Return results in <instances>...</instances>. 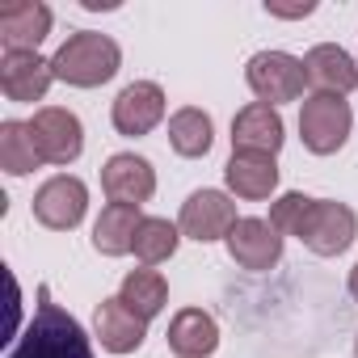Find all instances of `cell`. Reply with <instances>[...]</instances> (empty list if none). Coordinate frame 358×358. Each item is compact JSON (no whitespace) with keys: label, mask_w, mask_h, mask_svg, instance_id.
<instances>
[{"label":"cell","mask_w":358,"mask_h":358,"mask_svg":"<svg viewBox=\"0 0 358 358\" xmlns=\"http://www.w3.org/2000/svg\"><path fill=\"white\" fill-rule=\"evenodd\" d=\"M345 287H350V299H354V303H358V266H354V270H350V278H345Z\"/></svg>","instance_id":"cell-26"},{"label":"cell","mask_w":358,"mask_h":358,"mask_svg":"<svg viewBox=\"0 0 358 358\" xmlns=\"http://www.w3.org/2000/svg\"><path fill=\"white\" fill-rule=\"evenodd\" d=\"M169 350L177 358H211L220 350V324L203 308H182L169 320Z\"/></svg>","instance_id":"cell-17"},{"label":"cell","mask_w":358,"mask_h":358,"mask_svg":"<svg viewBox=\"0 0 358 358\" xmlns=\"http://www.w3.org/2000/svg\"><path fill=\"white\" fill-rule=\"evenodd\" d=\"M51 9L38 0H17L0 9V47L5 51H38V43L51 34Z\"/></svg>","instance_id":"cell-16"},{"label":"cell","mask_w":358,"mask_h":358,"mask_svg":"<svg viewBox=\"0 0 358 358\" xmlns=\"http://www.w3.org/2000/svg\"><path fill=\"white\" fill-rule=\"evenodd\" d=\"M266 13H270V17H308V13H316V5H312V0H303V5H295V9H282V5H266Z\"/></svg>","instance_id":"cell-25"},{"label":"cell","mask_w":358,"mask_h":358,"mask_svg":"<svg viewBox=\"0 0 358 358\" xmlns=\"http://www.w3.org/2000/svg\"><path fill=\"white\" fill-rule=\"evenodd\" d=\"M85 211H89V186L80 182V177H72V173L47 177V182L38 186V194H34V220L43 228H51V232L80 228Z\"/></svg>","instance_id":"cell-6"},{"label":"cell","mask_w":358,"mask_h":358,"mask_svg":"<svg viewBox=\"0 0 358 358\" xmlns=\"http://www.w3.org/2000/svg\"><path fill=\"white\" fill-rule=\"evenodd\" d=\"M354 354H358V337H354Z\"/></svg>","instance_id":"cell-27"},{"label":"cell","mask_w":358,"mask_h":358,"mask_svg":"<svg viewBox=\"0 0 358 358\" xmlns=\"http://www.w3.org/2000/svg\"><path fill=\"white\" fill-rule=\"evenodd\" d=\"M303 72H308V85L316 93H329V97H345L358 89V64L345 47L337 43H320L303 55Z\"/></svg>","instance_id":"cell-14"},{"label":"cell","mask_w":358,"mask_h":358,"mask_svg":"<svg viewBox=\"0 0 358 358\" xmlns=\"http://www.w3.org/2000/svg\"><path fill=\"white\" fill-rule=\"evenodd\" d=\"M224 182L236 199L245 203H262L278 190V164L274 156H241L232 152V160L224 164Z\"/></svg>","instance_id":"cell-18"},{"label":"cell","mask_w":358,"mask_h":358,"mask_svg":"<svg viewBox=\"0 0 358 358\" xmlns=\"http://www.w3.org/2000/svg\"><path fill=\"white\" fill-rule=\"evenodd\" d=\"M5 358H97V354H93V341L80 329V320L72 312H64L59 303H51V291L38 287L34 316Z\"/></svg>","instance_id":"cell-1"},{"label":"cell","mask_w":358,"mask_h":358,"mask_svg":"<svg viewBox=\"0 0 358 358\" xmlns=\"http://www.w3.org/2000/svg\"><path fill=\"white\" fill-rule=\"evenodd\" d=\"M312 211H316V199L291 190V194H282V199L270 207V228H274L282 241H287V236H299V241H303V232H308V224H312Z\"/></svg>","instance_id":"cell-24"},{"label":"cell","mask_w":358,"mask_h":358,"mask_svg":"<svg viewBox=\"0 0 358 358\" xmlns=\"http://www.w3.org/2000/svg\"><path fill=\"white\" fill-rule=\"evenodd\" d=\"M282 114L274 106L249 101L245 110H236L232 118V152L241 156H278L282 148Z\"/></svg>","instance_id":"cell-11"},{"label":"cell","mask_w":358,"mask_h":358,"mask_svg":"<svg viewBox=\"0 0 358 358\" xmlns=\"http://www.w3.org/2000/svg\"><path fill=\"white\" fill-rule=\"evenodd\" d=\"M245 80L253 89V97L262 106H282V101H299L303 97V85H308V72H303V59L287 55V51H257L249 64H245Z\"/></svg>","instance_id":"cell-4"},{"label":"cell","mask_w":358,"mask_h":358,"mask_svg":"<svg viewBox=\"0 0 358 358\" xmlns=\"http://www.w3.org/2000/svg\"><path fill=\"white\" fill-rule=\"evenodd\" d=\"M236 224H241L236 203H232V194H224V190H194V194L182 203V215H177L182 236H190V241H199V245L228 241Z\"/></svg>","instance_id":"cell-5"},{"label":"cell","mask_w":358,"mask_h":358,"mask_svg":"<svg viewBox=\"0 0 358 358\" xmlns=\"http://www.w3.org/2000/svg\"><path fill=\"white\" fill-rule=\"evenodd\" d=\"M164 89L156 85V80H131L118 97H114V106H110V122H114V131L118 135H127V139H139V135H148V131H156L160 122H164Z\"/></svg>","instance_id":"cell-8"},{"label":"cell","mask_w":358,"mask_h":358,"mask_svg":"<svg viewBox=\"0 0 358 358\" xmlns=\"http://www.w3.org/2000/svg\"><path fill=\"white\" fill-rule=\"evenodd\" d=\"M358 236V215L337 203V199H316V211H312V224L303 232V245L316 253V257H337L354 245Z\"/></svg>","instance_id":"cell-12"},{"label":"cell","mask_w":358,"mask_h":358,"mask_svg":"<svg viewBox=\"0 0 358 358\" xmlns=\"http://www.w3.org/2000/svg\"><path fill=\"white\" fill-rule=\"evenodd\" d=\"M30 131H34V143H38V152H43L47 164L68 169V164L80 160V152H85V127H80V118H76L72 110H64V106H43V110H34Z\"/></svg>","instance_id":"cell-7"},{"label":"cell","mask_w":358,"mask_h":358,"mask_svg":"<svg viewBox=\"0 0 358 358\" xmlns=\"http://www.w3.org/2000/svg\"><path fill=\"white\" fill-rule=\"evenodd\" d=\"M143 215L139 207H127V203H110L101 207L97 224H93V249L101 257H127L135 249V232H139Z\"/></svg>","instance_id":"cell-19"},{"label":"cell","mask_w":358,"mask_h":358,"mask_svg":"<svg viewBox=\"0 0 358 358\" xmlns=\"http://www.w3.org/2000/svg\"><path fill=\"white\" fill-rule=\"evenodd\" d=\"M51 68H55V80H64L72 89H97V85H110L118 76L122 51L110 34L80 30V34H68L59 43V51L51 55Z\"/></svg>","instance_id":"cell-2"},{"label":"cell","mask_w":358,"mask_h":358,"mask_svg":"<svg viewBox=\"0 0 358 358\" xmlns=\"http://www.w3.org/2000/svg\"><path fill=\"white\" fill-rule=\"evenodd\" d=\"M101 190H106L110 203L139 207V203H148L156 194V169L135 152H114L101 164Z\"/></svg>","instance_id":"cell-10"},{"label":"cell","mask_w":358,"mask_h":358,"mask_svg":"<svg viewBox=\"0 0 358 358\" xmlns=\"http://www.w3.org/2000/svg\"><path fill=\"white\" fill-rule=\"evenodd\" d=\"M354 127V110L345 97H329V93H312L299 101V139L312 156H333L345 148Z\"/></svg>","instance_id":"cell-3"},{"label":"cell","mask_w":358,"mask_h":358,"mask_svg":"<svg viewBox=\"0 0 358 358\" xmlns=\"http://www.w3.org/2000/svg\"><path fill=\"white\" fill-rule=\"evenodd\" d=\"M38 164H47V160H43V152H38V143H34L30 122L5 118V122H0V169H5L9 177H26V173H34Z\"/></svg>","instance_id":"cell-22"},{"label":"cell","mask_w":358,"mask_h":358,"mask_svg":"<svg viewBox=\"0 0 358 358\" xmlns=\"http://www.w3.org/2000/svg\"><path fill=\"white\" fill-rule=\"evenodd\" d=\"M51 85H55V68L38 51H5L0 55V93L9 101H22V106L43 101Z\"/></svg>","instance_id":"cell-9"},{"label":"cell","mask_w":358,"mask_h":358,"mask_svg":"<svg viewBox=\"0 0 358 358\" xmlns=\"http://www.w3.org/2000/svg\"><path fill=\"white\" fill-rule=\"evenodd\" d=\"M93 337L101 341L106 354H135L148 337V320H139L118 295L114 299H101L97 312H93Z\"/></svg>","instance_id":"cell-15"},{"label":"cell","mask_w":358,"mask_h":358,"mask_svg":"<svg viewBox=\"0 0 358 358\" xmlns=\"http://www.w3.org/2000/svg\"><path fill=\"white\" fill-rule=\"evenodd\" d=\"M177 245H182V228L169 224V220H160V215H143L131 253H135L143 266H160V262H169V257L177 253Z\"/></svg>","instance_id":"cell-23"},{"label":"cell","mask_w":358,"mask_h":358,"mask_svg":"<svg viewBox=\"0 0 358 358\" xmlns=\"http://www.w3.org/2000/svg\"><path fill=\"white\" fill-rule=\"evenodd\" d=\"M118 299H122L139 320H152V316H160V312H164V303H169V282H164V274H160V270L139 266V270H131V274L122 278Z\"/></svg>","instance_id":"cell-21"},{"label":"cell","mask_w":358,"mask_h":358,"mask_svg":"<svg viewBox=\"0 0 358 358\" xmlns=\"http://www.w3.org/2000/svg\"><path fill=\"white\" fill-rule=\"evenodd\" d=\"M228 253L241 270H274L282 262V236L270 228V220H257V215H241V224L232 228L228 236Z\"/></svg>","instance_id":"cell-13"},{"label":"cell","mask_w":358,"mask_h":358,"mask_svg":"<svg viewBox=\"0 0 358 358\" xmlns=\"http://www.w3.org/2000/svg\"><path fill=\"white\" fill-rule=\"evenodd\" d=\"M215 143V122L207 110L199 106H182V110H173L169 114V148L177 156H186V160H199L207 156Z\"/></svg>","instance_id":"cell-20"}]
</instances>
